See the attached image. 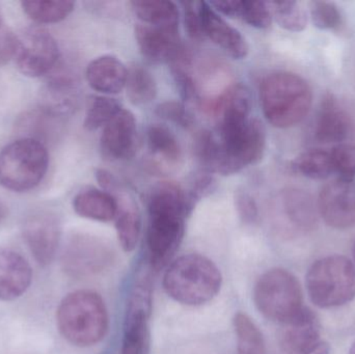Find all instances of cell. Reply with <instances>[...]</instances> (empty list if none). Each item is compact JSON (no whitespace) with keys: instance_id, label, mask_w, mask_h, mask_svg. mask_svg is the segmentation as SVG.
<instances>
[{"instance_id":"obj_8","label":"cell","mask_w":355,"mask_h":354,"mask_svg":"<svg viewBox=\"0 0 355 354\" xmlns=\"http://www.w3.org/2000/svg\"><path fill=\"white\" fill-rule=\"evenodd\" d=\"M258 311L270 321L284 324L304 309L302 286L287 270L273 268L259 278L254 289Z\"/></svg>"},{"instance_id":"obj_12","label":"cell","mask_w":355,"mask_h":354,"mask_svg":"<svg viewBox=\"0 0 355 354\" xmlns=\"http://www.w3.org/2000/svg\"><path fill=\"white\" fill-rule=\"evenodd\" d=\"M22 234L31 255L42 266L53 261L60 245L62 227L58 215L48 210H37L25 218Z\"/></svg>"},{"instance_id":"obj_39","label":"cell","mask_w":355,"mask_h":354,"mask_svg":"<svg viewBox=\"0 0 355 354\" xmlns=\"http://www.w3.org/2000/svg\"><path fill=\"white\" fill-rule=\"evenodd\" d=\"M235 205L240 218L245 224H254L258 220V206L252 195L245 191H237Z\"/></svg>"},{"instance_id":"obj_38","label":"cell","mask_w":355,"mask_h":354,"mask_svg":"<svg viewBox=\"0 0 355 354\" xmlns=\"http://www.w3.org/2000/svg\"><path fill=\"white\" fill-rule=\"evenodd\" d=\"M184 10V25L188 37L192 39H202L205 37L200 18V2H181Z\"/></svg>"},{"instance_id":"obj_19","label":"cell","mask_w":355,"mask_h":354,"mask_svg":"<svg viewBox=\"0 0 355 354\" xmlns=\"http://www.w3.org/2000/svg\"><path fill=\"white\" fill-rule=\"evenodd\" d=\"M352 130V118L333 94H327L321 101L315 122V137L319 143H341Z\"/></svg>"},{"instance_id":"obj_37","label":"cell","mask_w":355,"mask_h":354,"mask_svg":"<svg viewBox=\"0 0 355 354\" xmlns=\"http://www.w3.org/2000/svg\"><path fill=\"white\" fill-rule=\"evenodd\" d=\"M156 114L159 118L168 122L179 125L183 128H189L193 124L191 114L186 109L185 106L176 101H166L156 107Z\"/></svg>"},{"instance_id":"obj_40","label":"cell","mask_w":355,"mask_h":354,"mask_svg":"<svg viewBox=\"0 0 355 354\" xmlns=\"http://www.w3.org/2000/svg\"><path fill=\"white\" fill-rule=\"evenodd\" d=\"M17 39L10 29L0 26V66L8 62L10 58L14 57L16 52Z\"/></svg>"},{"instance_id":"obj_43","label":"cell","mask_w":355,"mask_h":354,"mask_svg":"<svg viewBox=\"0 0 355 354\" xmlns=\"http://www.w3.org/2000/svg\"><path fill=\"white\" fill-rule=\"evenodd\" d=\"M8 207L0 201V224L6 220V216H8Z\"/></svg>"},{"instance_id":"obj_18","label":"cell","mask_w":355,"mask_h":354,"mask_svg":"<svg viewBox=\"0 0 355 354\" xmlns=\"http://www.w3.org/2000/svg\"><path fill=\"white\" fill-rule=\"evenodd\" d=\"M33 280L28 262L12 249H0V301H12L22 297Z\"/></svg>"},{"instance_id":"obj_9","label":"cell","mask_w":355,"mask_h":354,"mask_svg":"<svg viewBox=\"0 0 355 354\" xmlns=\"http://www.w3.org/2000/svg\"><path fill=\"white\" fill-rule=\"evenodd\" d=\"M152 308L153 287L150 276L145 274L137 280L129 297L121 354H150Z\"/></svg>"},{"instance_id":"obj_26","label":"cell","mask_w":355,"mask_h":354,"mask_svg":"<svg viewBox=\"0 0 355 354\" xmlns=\"http://www.w3.org/2000/svg\"><path fill=\"white\" fill-rule=\"evenodd\" d=\"M127 97L133 105L151 103L157 96V85L152 73L139 64L128 69L126 82Z\"/></svg>"},{"instance_id":"obj_36","label":"cell","mask_w":355,"mask_h":354,"mask_svg":"<svg viewBox=\"0 0 355 354\" xmlns=\"http://www.w3.org/2000/svg\"><path fill=\"white\" fill-rule=\"evenodd\" d=\"M239 18L259 29L268 28L272 23L268 1H242Z\"/></svg>"},{"instance_id":"obj_32","label":"cell","mask_w":355,"mask_h":354,"mask_svg":"<svg viewBox=\"0 0 355 354\" xmlns=\"http://www.w3.org/2000/svg\"><path fill=\"white\" fill-rule=\"evenodd\" d=\"M288 215L296 226L310 229L316 222V212L310 197L297 191H291L285 195Z\"/></svg>"},{"instance_id":"obj_42","label":"cell","mask_w":355,"mask_h":354,"mask_svg":"<svg viewBox=\"0 0 355 354\" xmlns=\"http://www.w3.org/2000/svg\"><path fill=\"white\" fill-rule=\"evenodd\" d=\"M329 353H331V347H329V343L320 341L318 344L315 345L313 348L304 354H329Z\"/></svg>"},{"instance_id":"obj_20","label":"cell","mask_w":355,"mask_h":354,"mask_svg":"<svg viewBox=\"0 0 355 354\" xmlns=\"http://www.w3.org/2000/svg\"><path fill=\"white\" fill-rule=\"evenodd\" d=\"M85 76L92 89L116 95L126 87L128 69L116 56L103 55L89 62Z\"/></svg>"},{"instance_id":"obj_13","label":"cell","mask_w":355,"mask_h":354,"mask_svg":"<svg viewBox=\"0 0 355 354\" xmlns=\"http://www.w3.org/2000/svg\"><path fill=\"white\" fill-rule=\"evenodd\" d=\"M318 209L329 227L346 230L355 226V181L337 179L321 189Z\"/></svg>"},{"instance_id":"obj_3","label":"cell","mask_w":355,"mask_h":354,"mask_svg":"<svg viewBox=\"0 0 355 354\" xmlns=\"http://www.w3.org/2000/svg\"><path fill=\"white\" fill-rule=\"evenodd\" d=\"M58 326L62 336L77 347H91L105 338L110 317L98 293L79 290L67 295L58 310Z\"/></svg>"},{"instance_id":"obj_2","label":"cell","mask_w":355,"mask_h":354,"mask_svg":"<svg viewBox=\"0 0 355 354\" xmlns=\"http://www.w3.org/2000/svg\"><path fill=\"white\" fill-rule=\"evenodd\" d=\"M260 102L265 118L272 126L290 128L308 116L313 103L312 89L300 75L272 73L261 82Z\"/></svg>"},{"instance_id":"obj_15","label":"cell","mask_w":355,"mask_h":354,"mask_svg":"<svg viewBox=\"0 0 355 354\" xmlns=\"http://www.w3.org/2000/svg\"><path fill=\"white\" fill-rule=\"evenodd\" d=\"M137 127L135 114L123 108L102 131L100 149L110 161L128 159L137 150Z\"/></svg>"},{"instance_id":"obj_7","label":"cell","mask_w":355,"mask_h":354,"mask_svg":"<svg viewBox=\"0 0 355 354\" xmlns=\"http://www.w3.org/2000/svg\"><path fill=\"white\" fill-rule=\"evenodd\" d=\"M311 301L321 309L342 307L355 299V265L344 256L317 260L306 276Z\"/></svg>"},{"instance_id":"obj_28","label":"cell","mask_w":355,"mask_h":354,"mask_svg":"<svg viewBox=\"0 0 355 354\" xmlns=\"http://www.w3.org/2000/svg\"><path fill=\"white\" fill-rule=\"evenodd\" d=\"M294 170L314 180H323L334 174L331 152L312 149L300 154L293 163Z\"/></svg>"},{"instance_id":"obj_23","label":"cell","mask_w":355,"mask_h":354,"mask_svg":"<svg viewBox=\"0 0 355 354\" xmlns=\"http://www.w3.org/2000/svg\"><path fill=\"white\" fill-rule=\"evenodd\" d=\"M119 210L116 218V230L119 242L126 253L135 251L141 235V220L139 208L128 195L119 197Z\"/></svg>"},{"instance_id":"obj_30","label":"cell","mask_w":355,"mask_h":354,"mask_svg":"<svg viewBox=\"0 0 355 354\" xmlns=\"http://www.w3.org/2000/svg\"><path fill=\"white\" fill-rule=\"evenodd\" d=\"M148 145L150 151L168 162H177L181 158V148L174 133L164 125L153 124L148 129Z\"/></svg>"},{"instance_id":"obj_34","label":"cell","mask_w":355,"mask_h":354,"mask_svg":"<svg viewBox=\"0 0 355 354\" xmlns=\"http://www.w3.org/2000/svg\"><path fill=\"white\" fill-rule=\"evenodd\" d=\"M310 15L313 24L317 28L322 29V30H331V29L341 26V12L334 2H311Z\"/></svg>"},{"instance_id":"obj_41","label":"cell","mask_w":355,"mask_h":354,"mask_svg":"<svg viewBox=\"0 0 355 354\" xmlns=\"http://www.w3.org/2000/svg\"><path fill=\"white\" fill-rule=\"evenodd\" d=\"M209 4L213 6L215 10L225 16L239 18L242 0H217V1H211Z\"/></svg>"},{"instance_id":"obj_35","label":"cell","mask_w":355,"mask_h":354,"mask_svg":"<svg viewBox=\"0 0 355 354\" xmlns=\"http://www.w3.org/2000/svg\"><path fill=\"white\" fill-rule=\"evenodd\" d=\"M333 170L338 179L354 180L355 178V145L340 143L331 151Z\"/></svg>"},{"instance_id":"obj_44","label":"cell","mask_w":355,"mask_h":354,"mask_svg":"<svg viewBox=\"0 0 355 354\" xmlns=\"http://www.w3.org/2000/svg\"><path fill=\"white\" fill-rule=\"evenodd\" d=\"M348 354H355V341L354 344L352 345V347H350L349 353H348Z\"/></svg>"},{"instance_id":"obj_29","label":"cell","mask_w":355,"mask_h":354,"mask_svg":"<svg viewBox=\"0 0 355 354\" xmlns=\"http://www.w3.org/2000/svg\"><path fill=\"white\" fill-rule=\"evenodd\" d=\"M122 109V104L114 98L94 96L87 104L85 127L89 131L104 128Z\"/></svg>"},{"instance_id":"obj_45","label":"cell","mask_w":355,"mask_h":354,"mask_svg":"<svg viewBox=\"0 0 355 354\" xmlns=\"http://www.w3.org/2000/svg\"><path fill=\"white\" fill-rule=\"evenodd\" d=\"M0 26H2V16H1V12H0Z\"/></svg>"},{"instance_id":"obj_16","label":"cell","mask_w":355,"mask_h":354,"mask_svg":"<svg viewBox=\"0 0 355 354\" xmlns=\"http://www.w3.org/2000/svg\"><path fill=\"white\" fill-rule=\"evenodd\" d=\"M200 12L205 37H208L235 60L248 56V42L238 29L230 25L207 2H200Z\"/></svg>"},{"instance_id":"obj_4","label":"cell","mask_w":355,"mask_h":354,"mask_svg":"<svg viewBox=\"0 0 355 354\" xmlns=\"http://www.w3.org/2000/svg\"><path fill=\"white\" fill-rule=\"evenodd\" d=\"M223 284L218 267L204 256H182L168 265L164 276L166 294L181 305H205L212 301Z\"/></svg>"},{"instance_id":"obj_1","label":"cell","mask_w":355,"mask_h":354,"mask_svg":"<svg viewBox=\"0 0 355 354\" xmlns=\"http://www.w3.org/2000/svg\"><path fill=\"white\" fill-rule=\"evenodd\" d=\"M196 203L180 185L162 182L149 197L147 231L150 263L156 272L166 267L175 257L185 234L186 218Z\"/></svg>"},{"instance_id":"obj_33","label":"cell","mask_w":355,"mask_h":354,"mask_svg":"<svg viewBox=\"0 0 355 354\" xmlns=\"http://www.w3.org/2000/svg\"><path fill=\"white\" fill-rule=\"evenodd\" d=\"M190 60L191 58L187 57L172 62L171 71L184 101L198 103L200 102V91L189 71Z\"/></svg>"},{"instance_id":"obj_6","label":"cell","mask_w":355,"mask_h":354,"mask_svg":"<svg viewBox=\"0 0 355 354\" xmlns=\"http://www.w3.org/2000/svg\"><path fill=\"white\" fill-rule=\"evenodd\" d=\"M49 154L43 143L31 137L17 139L0 151V185L14 193H26L43 181Z\"/></svg>"},{"instance_id":"obj_31","label":"cell","mask_w":355,"mask_h":354,"mask_svg":"<svg viewBox=\"0 0 355 354\" xmlns=\"http://www.w3.org/2000/svg\"><path fill=\"white\" fill-rule=\"evenodd\" d=\"M272 19L286 30L300 33L308 24L306 10L296 1H268Z\"/></svg>"},{"instance_id":"obj_24","label":"cell","mask_w":355,"mask_h":354,"mask_svg":"<svg viewBox=\"0 0 355 354\" xmlns=\"http://www.w3.org/2000/svg\"><path fill=\"white\" fill-rule=\"evenodd\" d=\"M130 4L141 23L179 29L180 12L175 2L168 0H135Z\"/></svg>"},{"instance_id":"obj_14","label":"cell","mask_w":355,"mask_h":354,"mask_svg":"<svg viewBox=\"0 0 355 354\" xmlns=\"http://www.w3.org/2000/svg\"><path fill=\"white\" fill-rule=\"evenodd\" d=\"M135 39L141 54L152 62H173L187 52L180 41L179 29L139 23Z\"/></svg>"},{"instance_id":"obj_22","label":"cell","mask_w":355,"mask_h":354,"mask_svg":"<svg viewBox=\"0 0 355 354\" xmlns=\"http://www.w3.org/2000/svg\"><path fill=\"white\" fill-rule=\"evenodd\" d=\"M74 83L64 76L50 78L40 93V108L50 116L68 114L75 105Z\"/></svg>"},{"instance_id":"obj_5","label":"cell","mask_w":355,"mask_h":354,"mask_svg":"<svg viewBox=\"0 0 355 354\" xmlns=\"http://www.w3.org/2000/svg\"><path fill=\"white\" fill-rule=\"evenodd\" d=\"M219 154L214 172L231 176L243 168L258 163L266 148L264 125L250 118L218 127Z\"/></svg>"},{"instance_id":"obj_46","label":"cell","mask_w":355,"mask_h":354,"mask_svg":"<svg viewBox=\"0 0 355 354\" xmlns=\"http://www.w3.org/2000/svg\"><path fill=\"white\" fill-rule=\"evenodd\" d=\"M354 263H355V241L354 245Z\"/></svg>"},{"instance_id":"obj_27","label":"cell","mask_w":355,"mask_h":354,"mask_svg":"<svg viewBox=\"0 0 355 354\" xmlns=\"http://www.w3.org/2000/svg\"><path fill=\"white\" fill-rule=\"evenodd\" d=\"M233 324L237 338V354H266L264 337L250 316L237 313Z\"/></svg>"},{"instance_id":"obj_21","label":"cell","mask_w":355,"mask_h":354,"mask_svg":"<svg viewBox=\"0 0 355 354\" xmlns=\"http://www.w3.org/2000/svg\"><path fill=\"white\" fill-rule=\"evenodd\" d=\"M73 209L81 218L100 222L116 220L118 200L112 193L100 189H83L75 195Z\"/></svg>"},{"instance_id":"obj_25","label":"cell","mask_w":355,"mask_h":354,"mask_svg":"<svg viewBox=\"0 0 355 354\" xmlns=\"http://www.w3.org/2000/svg\"><path fill=\"white\" fill-rule=\"evenodd\" d=\"M25 14L40 24H51L64 20L74 10L70 0H27L21 3Z\"/></svg>"},{"instance_id":"obj_17","label":"cell","mask_w":355,"mask_h":354,"mask_svg":"<svg viewBox=\"0 0 355 354\" xmlns=\"http://www.w3.org/2000/svg\"><path fill=\"white\" fill-rule=\"evenodd\" d=\"M321 326L318 316L304 308L293 319L282 324L279 341L289 354H304L320 342Z\"/></svg>"},{"instance_id":"obj_10","label":"cell","mask_w":355,"mask_h":354,"mask_svg":"<svg viewBox=\"0 0 355 354\" xmlns=\"http://www.w3.org/2000/svg\"><path fill=\"white\" fill-rule=\"evenodd\" d=\"M15 60L22 74L40 77L49 73L60 57L58 42L45 29L28 28L17 39Z\"/></svg>"},{"instance_id":"obj_11","label":"cell","mask_w":355,"mask_h":354,"mask_svg":"<svg viewBox=\"0 0 355 354\" xmlns=\"http://www.w3.org/2000/svg\"><path fill=\"white\" fill-rule=\"evenodd\" d=\"M114 261L108 245L92 237L78 236L67 245L62 258V268L73 278H83L101 274Z\"/></svg>"}]
</instances>
